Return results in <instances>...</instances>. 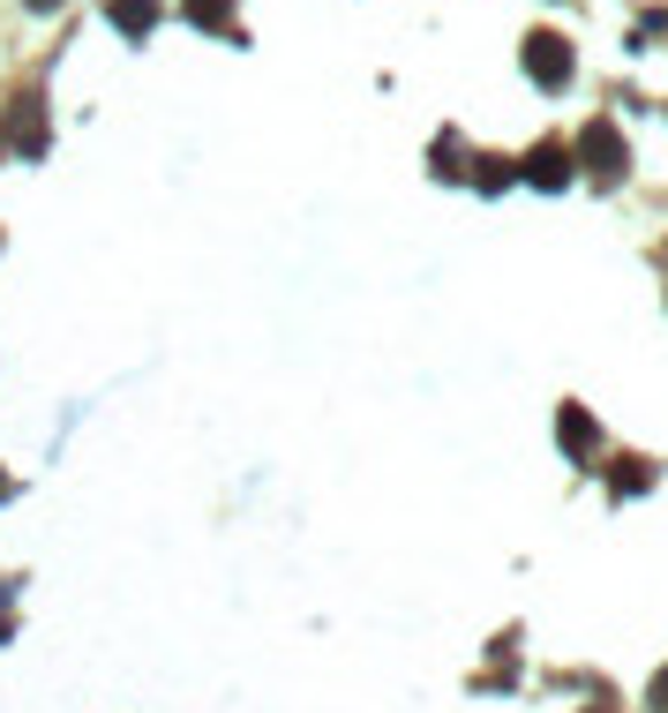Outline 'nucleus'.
Returning <instances> with one entry per match:
<instances>
[{
	"instance_id": "obj_6",
	"label": "nucleus",
	"mask_w": 668,
	"mask_h": 713,
	"mask_svg": "<svg viewBox=\"0 0 668 713\" xmlns=\"http://www.w3.org/2000/svg\"><path fill=\"white\" fill-rule=\"evenodd\" d=\"M556 436L571 443V459H585V451L601 443V428H593V414H585V406H563V414H556Z\"/></svg>"
},
{
	"instance_id": "obj_7",
	"label": "nucleus",
	"mask_w": 668,
	"mask_h": 713,
	"mask_svg": "<svg viewBox=\"0 0 668 713\" xmlns=\"http://www.w3.org/2000/svg\"><path fill=\"white\" fill-rule=\"evenodd\" d=\"M180 15H188L196 31H226V23H233V0H180Z\"/></svg>"
},
{
	"instance_id": "obj_1",
	"label": "nucleus",
	"mask_w": 668,
	"mask_h": 713,
	"mask_svg": "<svg viewBox=\"0 0 668 713\" xmlns=\"http://www.w3.org/2000/svg\"><path fill=\"white\" fill-rule=\"evenodd\" d=\"M571 166H593L601 180H616V173L631 166V151L616 143V121H585V135L571 143Z\"/></svg>"
},
{
	"instance_id": "obj_10",
	"label": "nucleus",
	"mask_w": 668,
	"mask_h": 713,
	"mask_svg": "<svg viewBox=\"0 0 668 713\" xmlns=\"http://www.w3.org/2000/svg\"><path fill=\"white\" fill-rule=\"evenodd\" d=\"M23 8H31V15H53V8H61V0H23Z\"/></svg>"
},
{
	"instance_id": "obj_12",
	"label": "nucleus",
	"mask_w": 668,
	"mask_h": 713,
	"mask_svg": "<svg viewBox=\"0 0 668 713\" xmlns=\"http://www.w3.org/2000/svg\"><path fill=\"white\" fill-rule=\"evenodd\" d=\"M593 713H601V706H593Z\"/></svg>"
},
{
	"instance_id": "obj_4",
	"label": "nucleus",
	"mask_w": 668,
	"mask_h": 713,
	"mask_svg": "<svg viewBox=\"0 0 668 713\" xmlns=\"http://www.w3.org/2000/svg\"><path fill=\"white\" fill-rule=\"evenodd\" d=\"M106 23H113L121 39H151V23H158V0H106Z\"/></svg>"
},
{
	"instance_id": "obj_9",
	"label": "nucleus",
	"mask_w": 668,
	"mask_h": 713,
	"mask_svg": "<svg viewBox=\"0 0 668 713\" xmlns=\"http://www.w3.org/2000/svg\"><path fill=\"white\" fill-rule=\"evenodd\" d=\"M646 706H654V713H668V669L654 676V683H646Z\"/></svg>"
},
{
	"instance_id": "obj_5",
	"label": "nucleus",
	"mask_w": 668,
	"mask_h": 713,
	"mask_svg": "<svg viewBox=\"0 0 668 713\" xmlns=\"http://www.w3.org/2000/svg\"><path fill=\"white\" fill-rule=\"evenodd\" d=\"M526 180H534V188H563V180H571V151H563V143H541V151L526 158Z\"/></svg>"
},
{
	"instance_id": "obj_2",
	"label": "nucleus",
	"mask_w": 668,
	"mask_h": 713,
	"mask_svg": "<svg viewBox=\"0 0 668 713\" xmlns=\"http://www.w3.org/2000/svg\"><path fill=\"white\" fill-rule=\"evenodd\" d=\"M526 76L541 90H563L571 84V45L556 39V31H534V39H526Z\"/></svg>"
},
{
	"instance_id": "obj_8",
	"label": "nucleus",
	"mask_w": 668,
	"mask_h": 713,
	"mask_svg": "<svg viewBox=\"0 0 668 713\" xmlns=\"http://www.w3.org/2000/svg\"><path fill=\"white\" fill-rule=\"evenodd\" d=\"M646 481H654V473H646V459H624L616 473H609V489H616V496H638Z\"/></svg>"
},
{
	"instance_id": "obj_3",
	"label": "nucleus",
	"mask_w": 668,
	"mask_h": 713,
	"mask_svg": "<svg viewBox=\"0 0 668 713\" xmlns=\"http://www.w3.org/2000/svg\"><path fill=\"white\" fill-rule=\"evenodd\" d=\"M8 151H23V158H39L45 151V98H15V113H8Z\"/></svg>"
},
{
	"instance_id": "obj_11",
	"label": "nucleus",
	"mask_w": 668,
	"mask_h": 713,
	"mask_svg": "<svg viewBox=\"0 0 668 713\" xmlns=\"http://www.w3.org/2000/svg\"><path fill=\"white\" fill-rule=\"evenodd\" d=\"M0 504H8V473H0Z\"/></svg>"
}]
</instances>
